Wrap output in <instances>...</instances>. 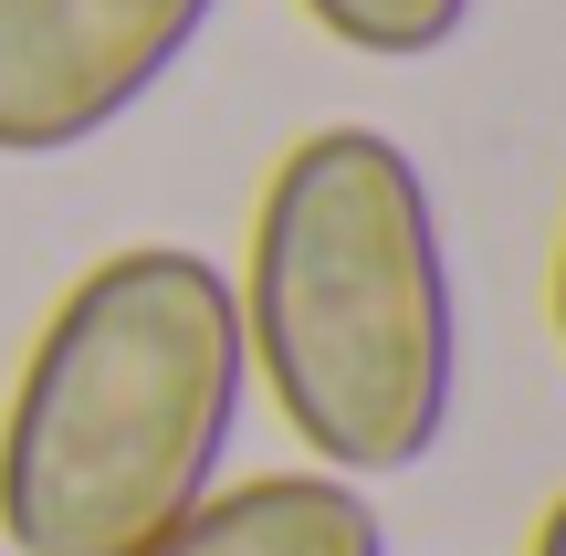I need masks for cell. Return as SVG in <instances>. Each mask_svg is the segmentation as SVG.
<instances>
[{"mask_svg":"<svg viewBox=\"0 0 566 556\" xmlns=\"http://www.w3.org/2000/svg\"><path fill=\"white\" fill-rule=\"evenodd\" d=\"M242 357L336 483H388L462 410V284L441 200L388 126H315L273 158L242 252Z\"/></svg>","mask_w":566,"mask_h":556,"instance_id":"cell-1","label":"cell"},{"mask_svg":"<svg viewBox=\"0 0 566 556\" xmlns=\"http://www.w3.org/2000/svg\"><path fill=\"white\" fill-rule=\"evenodd\" d=\"M242 389V294L210 252L84 263L0 410V556H147L221 483Z\"/></svg>","mask_w":566,"mask_h":556,"instance_id":"cell-2","label":"cell"},{"mask_svg":"<svg viewBox=\"0 0 566 556\" xmlns=\"http://www.w3.org/2000/svg\"><path fill=\"white\" fill-rule=\"evenodd\" d=\"M221 0H0V158H74L126 126Z\"/></svg>","mask_w":566,"mask_h":556,"instance_id":"cell-3","label":"cell"},{"mask_svg":"<svg viewBox=\"0 0 566 556\" xmlns=\"http://www.w3.org/2000/svg\"><path fill=\"white\" fill-rule=\"evenodd\" d=\"M147 556H388V525L357 483L336 473H252V483H210Z\"/></svg>","mask_w":566,"mask_h":556,"instance_id":"cell-4","label":"cell"},{"mask_svg":"<svg viewBox=\"0 0 566 556\" xmlns=\"http://www.w3.org/2000/svg\"><path fill=\"white\" fill-rule=\"evenodd\" d=\"M294 11L315 21L325 42L367 53V63H420V53H441V42H462L472 0H294Z\"/></svg>","mask_w":566,"mask_h":556,"instance_id":"cell-5","label":"cell"},{"mask_svg":"<svg viewBox=\"0 0 566 556\" xmlns=\"http://www.w3.org/2000/svg\"><path fill=\"white\" fill-rule=\"evenodd\" d=\"M535 556H566V494L546 504V525H535Z\"/></svg>","mask_w":566,"mask_h":556,"instance_id":"cell-6","label":"cell"},{"mask_svg":"<svg viewBox=\"0 0 566 556\" xmlns=\"http://www.w3.org/2000/svg\"><path fill=\"white\" fill-rule=\"evenodd\" d=\"M556 347H566V231H556Z\"/></svg>","mask_w":566,"mask_h":556,"instance_id":"cell-7","label":"cell"}]
</instances>
